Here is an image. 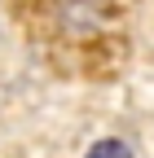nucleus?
Wrapping results in <instances>:
<instances>
[{
  "mask_svg": "<svg viewBox=\"0 0 154 158\" xmlns=\"http://www.w3.org/2000/svg\"><path fill=\"white\" fill-rule=\"evenodd\" d=\"M88 158H132V149L123 141H97V145L88 149Z\"/></svg>",
  "mask_w": 154,
  "mask_h": 158,
  "instance_id": "obj_1",
  "label": "nucleus"
}]
</instances>
